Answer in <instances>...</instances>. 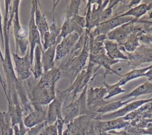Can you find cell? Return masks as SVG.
Listing matches in <instances>:
<instances>
[{"mask_svg":"<svg viewBox=\"0 0 152 135\" xmlns=\"http://www.w3.org/2000/svg\"><path fill=\"white\" fill-rule=\"evenodd\" d=\"M5 15L2 25L3 36L4 40V56L1 61L4 73L6 77V85L8 104L19 103L18 97L21 102H25L28 99L27 92L24 87L23 81L18 80L16 76L13 67L12 59L10 54L9 44V32L12 22L15 11L14 1L5 0Z\"/></svg>","mask_w":152,"mask_h":135,"instance_id":"6da1fadb","label":"cell"},{"mask_svg":"<svg viewBox=\"0 0 152 135\" xmlns=\"http://www.w3.org/2000/svg\"><path fill=\"white\" fill-rule=\"evenodd\" d=\"M55 84L49 83L41 79L31 89L29 101L33 108L49 105L56 98Z\"/></svg>","mask_w":152,"mask_h":135,"instance_id":"7a4b0ae2","label":"cell"},{"mask_svg":"<svg viewBox=\"0 0 152 135\" xmlns=\"http://www.w3.org/2000/svg\"><path fill=\"white\" fill-rule=\"evenodd\" d=\"M15 11L13 22V34L15 42V54L20 52L23 56L26 54L28 45V30L23 27L19 20V5L20 0H14Z\"/></svg>","mask_w":152,"mask_h":135,"instance_id":"3957f363","label":"cell"},{"mask_svg":"<svg viewBox=\"0 0 152 135\" xmlns=\"http://www.w3.org/2000/svg\"><path fill=\"white\" fill-rule=\"evenodd\" d=\"M87 85L84 88L80 97L77 100L71 101L69 104L62 108L64 124H67L73 121L77 117L86 112V93Z\"/></svg>","mask_w":152,"mask_h":135,"instance_id":"277c9868","label":"cell"},{"mask_svg":"<svg viewBox=\"0 0 152 135\" xmlns=\"http://www.w3.org/2000/svg\"><path fill=\"white\" fill-rule=\"evenodd\" d=\"M68 96V94L66 90H58L55 99L48 106L46 119L45 121L46 126L53 124L58 120H63L62 115V105L66 101Z\"/></svg>","mask_w":152,"mask_h":135,"instance_id":"5b68a950","label":"cell"},{"mask_svg":"<svg viewBox=\"0 0 152 135\" xmlns=\"http://www.w3.org/2000/svg\"><path fill=\"white\" fill-rule=\"evenodd\" d=\"M94 65V64L89 61L87 68L82 70L77 75L73 83L71 84L70 87L65 90L68 96L70 94L72 95V101L75 100L77 93L83 91L84 88L88 84V82L92 76V69Z\"/></svg>","mask_w":152,"mask_h":135,"instance_id":"8992f818","label":"cell"},{"mask_svg":"<svg viewBox=\"0 0 152 135\" xmlns=\"http://www.w3.org/2000/svg\"><path fill=\"white\" fill-rule=\"evenodd\" d=\"M15 64V71L17 79L21 81L27 80L31 74V65L32 63L30 58L29 50L26 52L24 56H20L14 52H11Z\"/></svg>","mask_w":152,"mask_h":135,"instance_id":"52a82bcc","label":"cell"},{"mask_svg":"<svg viewBox=\"0 0 152 135\" xmlns=\"http://www.w3.org/2000/svg\"><path fill=\"white\" fill-rule=\"evenodd\" d=\"M35 0L31 1V8L30 11V18L28 23V42L30 44V58L33 64L34 52L37 45H42L39 32L35 24Z\"/></svg>","mask_w":152,"mask_h":135,"instance_id":"ba28073f","label":"cell"},{"mask_svg":"<svg viewBox=\"0 0 152 135\" xmlns=\"http://www.w3.org/2000/svg\"><path fill=\"white\" fill-rule=\"evenodd\" d=\"M134 20L133 17L129 16L113 17L106 21L99 23L96 26V29L91 33H88L90 37H95L99 34H106L115 28L129 23Z\"/></svg>","mask_w":152,"mask_h":135,"instance_id":"9c48e42d","label":"cell"},{"mask_svg":"<svg viewBox=\"0 0 152 135\" xmlns=\"http://www.w3.org/2000/svg\"><path fill=\"white\" fill-rule=\"evenodd\" d=\"M80 36L77 33L73 32L61 40L56 47L55 62L62 61L67 56Z\"/></svg>","mask_w":152,"mask_h":135,"instance_id":"30bf717a","label":"cell"},{"mask_svg":"<svg viewBox=\"0 0 152 135\" xmlns=\"http://www.w3.org/2000/svg\"><path fill=\"white\" fill-rule=\"evenodd\" d=\"M134 20L119 26L106 34L109 40L115 41L119 46H122L130 33L134 29Z\"/></svg>","mask_w":152,"mask_h":135,"instance_id":"8fae6325","label":"cell"},{"mask_svg":"<svg viewBox=\"0 0 152 135\" xmlns=\"http://www.w3.org/2000/svg\"><path fill=\"white\" fill-rule=\"evenodd\" d=\"M59 1H56V3H53V7L52 10L53 12V19L52 24L49 26L48 30L44 34L43 39L42 40V45L43 50H46L49 47L58 45L59 43L57 42V39L61 32V27H58L55 21L54 16V9L57 5Z\"/></svg>","mask_w":152,"mask_h":135,"instance_id":"7c38bea8","label":"cell"},{"mask_svg":"<svg viewBox=\"0 0 152 135\" xmlns=\"http://www.w3.org/2000/svg\"><path fill=\"white\" fill-rule=\"evenodd\" d=\"M89 61L93 62L94 64L99 65V67H103L105 70L104 77L108 74H115L119 76L122 77V74H120L117 71L113 70L111 66L120 61H124L122 60L113 59L109 57L105 53L98 54H89Z\"/></svg>","mask_w":152,"mask_h":135,"instance_id":"4fadbf2b","label":"cell"},{"mask_svg":"<svg viewBox=\"0 0 152 135\" xmlns=\"http://www.w3.org/2000/svg\"><path fill=\"white\" fill-rule=\"evenodd\" d=\"M39 106L33 108L34 109L26 115L23 119L24 125L28 128L34 127L40 123L45 122L47 115V107Z\"/></svg>","mask_w":152,"mask_h":135,"instance_id":"5bb4252c","label":"cell"},{"mask_svg":"<svg viewBox=\"0 0 152 135\" xmlns=\"http://www.w3.org/2000/svg\"><path fill=\"white\" fill-rule=\"evenodd\" d=\"M150 102H152V98H149L146 99H141V100L134 101L131 103H129V104H126L124 107H123L120 109H118L115 112H113L108 114L103 115V116H102L101 118L102 120H110V119L118 118L121 117H122L135 111V109H138L139 107L141 106L144 104H145Z\"/></svg>","mask_w":152,"mask_h":135,"instance_id":"9a60e30c","label":"cell"},{"mask_svg":"<svg viewBox=\"0 0 152 135\" xmlns=\"http://www.w3.org/2000/svg\"><path fill=\"white\" fill-rule=\"evenodd\" d=\"M127 57L128 60L132 61L134 64L152 62V49L141 45L134 52L128 54Z\"/></svg>","mask_w":152,"mask_h":135,"instance_id":"2e32d148","label":"cell"},{"mask_svg":"<svg viewBox=\"0 0 152 135\" xmlns=\"http://www.w3.org/2000/svg\"><path fill=\"white\" fill-rule=\"evenodd\" d=\"M34 21L35 24L39 32L42 42L44 34L49 29V25L48 24L46 17L45 16L44 14L42 12L40 2L39 1L37 0H35Z\"/></svg>","mask_w":152,"mask_h":135,"instance_id":"e0dca14e","label":"cell"},{"mask_svg":"<svg viewBox=\"0 0 152 135\" xmlns=\"http://www.w3.org/2000/svg\"><path fill=\"white\" fill-rule=\"evenodd\" d=\"M104 49L106 50V55L113 59H123V61H128L127 56L121 52L118 43L111 40H105L103 42Z\"/></svg>","mask_w":152,"mask_h":135,"instance_id":"ac0fdd59","label":"cell"},{"mask_svg":"<svg viewBox=\"0 0 152 135\" xmlns=\"http://www.w3.org/2000/svg\"><path fill=\"white\" fill-rule=\"evenodd\" d=\"M107 93L105 87H100L93 88L91 87L87 91L86 103L87 106H90L92 105H97L102 102H106L103 101L105 95Z\"/></svg>","mask_w":152,"mask_h":135,"instance_id":"d6986e66","label":"cell"},{"mask_svg":"<svg viewBox=\"0 0 152 135\" xmlns=\"http://www.w3.org/2000/svg\"><path fill=\"white\" fill-rule=\"evenodd\" d=\"M56 46L57 45H55L49 47L46 50L42 51V64L43 72H46L55 66V58Z\"/></svg>","mask_w":152,"mask_h":135,"instance_id":"ffe728a7","label":"cell"},{"mask_svg":"<svg viewBox=\"0 0 152 135\" xmlns=\"http://www.w3.org/2000/svg\"><path fill=\"white\" fill-rule=\"evenodd\" d=\"M7 113L11 117V124L12 127L23 122V108L18 103H11L8 105Z\"/></svg>","mask_w":152,"mask_h":135,"instance_id":"44dd1931","label":"cell"},{"mask_svg":"<svg viewBox=\"0 0 152 135\" xmlns=\"http://www.w3.org/2000/svg\"><path fill=\"white\" fill-rule=\"evenodd\" d=\"M143 32L141 31L140 29H134L123 45L122 46H124V48H119L120 50H126V51L129 52H134L135 49L140 46V43L138 42V37Z\"/></svg>","mask_w":152,"mask_h":135,"instance_id":"7402d4cb","label":"cell"},{"mask_svg":"<svg viewBox=\"0 0 152 135\" xmlns=\"http://www.w3.org/2000/svg\"><path fill=\"white\" fill-rule=\"evenodd\" d=\"M43 51L42 45H37L34 52V66L31 69L34 79L40 78L43 74V67L42 64V52Z\"/></svg>","mask_w":152,"mask_h":135,"instance_id":"603a6c76","label":"cell"},{"mask_svg":"<svg viewBox=\"0 0 152 135\" xmlns=\"http://www.w3.org/2000/svg\"><path fill=\"white\" fill-rule=\"evenodd\" d=\"M152 93V82L147 81L136 87L130 93L126 94L119 98L118 100L124 101L125 99L129 98H137L138 96Z\"/></svg>","mask_w":152,"mask_h":135,"instance_id":"cb8c5ba5","label":"cell"},{"mask_svg":"<svg viewBox=\"0 0 152 135\" xmlns=\"http://www.w3.org/2000/svg\"><path fill=\"white\" fill-rule=\"evenodd\" d=\"M152 68V65L146 67L145 68H139V69H134L132 70L126 74L122 76L121 79L118 82L119 85L120 86L125 85L126 83L129 81L130 80H132L133 79L142 77L144 76V74L150 69Z\"/></svg>","mask_w":152,"mask_h":135,"instance_id":"d4e9b609","label":"cell"},{"mask_svg":"<svg viewBox=\"0 0 152 135\" xmlns=\"http://www.w3.org/2000/svg\"><path fill=\"white\" fill-rule=\"evenodd\" d=\"M134 98H132L126 101L118 100L117 101H114L110 103H107L103 106H102L98 110L97 112L99 113H106L109 112H115L117 111L119 108L126 105L131 101H133Z\"/></svg>","mask_w":152,"mask_h":135,"instance_id":"484cf974","label":"cell"},{"mask_svg":"<svg viewBox=\"0 0 152 135\" xmlns=\"http://www.w3.org/2000/svg\"><path fill=\"white\" fill-rule=\"evenodd\" d=\"M148 11V5L147 4H141L138 5L134 8L129 9L126 12L119 15L121 17L129 16V17H134L136 19L139 18L140 17L145 14Z\"/></svg>","mask_w":152,"mask_h":135,"instance_id":"4316f807","label":"cell"},{"mask_svg":"<svg viewBox=\"0 0 152 135\" xmlns=\"http://www.w3.org/2000/svg\"><path fill=\"white\" fill-rule=\"evenodd\" d=\"M104 87L106 89L107 95L104 96V99H109L112 97H113L116 95H118L120 93L125 92L126 90L121 87L118 83L113 84H109L105 81L103 82Z\"/></svg>","mask_w":152,"mask_h":135,"instance_id":"83f0119b","label":"cell"},{"mask_svg":"<svg viewBox=\"0 0 152 135\" xmlns=\"http://www.w3.org/2000/svg\"><path fill=\"white\" fill-rule=\"evenodd\" d=\"M128 123L126 121H124L123 118H118L106 123H102L101 127L103 131H106L111 129L121 128L126 125Z\"/></svg>","mask_w":152,"mask_h":135,"instance_id":"f1b7e54d","label":"cell"},{"mask_svg":"<svg viewBox=\"0 0 152 135\" xmlns=\"http://www.w3.org/2000/svg\"><path fill=\"white\" fill-rule=\"evenodd\" d=\"M81 2V1H71V3L66 8V12L65 17L71 19L75 15L78 14L79 7Z\"/></svg>","mask_w":152,"mask_h":135,"instance_id":"f546056e","label":"cell"},{"mask_svg":"<svg viewBox=\"0 0 152 135\" xmlns=\"http://www.w3.org/2000/svg\"><path fill=\"white\" fill-rule=\"evenodd\" d=\"M119 1H114V3H112L110 4V5L106 9H104L103 12L102 14L101 15L100 17V22H103L104 20H106L107 18H108L109 17H110L112 15V7H113V6Z\"/></svg>","mask_w":152,"mask_h":135,"instance_id":"4dcf8cb0","label":"cell"},{"mask_svg":"<svg viewBox=\"0 0 152 135\" xmlns=\"http://www.w3.org/2000/svg\"><path fill=\"white\" fill-rule=\"evenodd\" d=\"M29 128H27L23 124V121L22 123L18 125H15L13 127L14 134V135H25Z\"/></svg>","mask_w":152,"mask_h":135,"instance_id":"1f68e13d","label":"cell"},{"mask_svg":"<svg viewBox=\"0 0 152 135\" xmlns=\"http://www.w3.org/2000/svg\"><path fill=\"white\" fill-rule=\"evenodd\" d=\"M71 19L74 21H75L81 28L83 29L84 27H86V20L84 17H82L77 14V15H75Z\"/></svg>","mask_w":152,"mask_h":135,"instance_id":"d6a6232c","label":"cell"},{"mask_svg":"<svg viewBox=\"0 0 152 135\" xmlns=\"http://www.w3.org/2000/svg\"><path fill=\"white\" fill-rule=\"evenodd\" d=\"M138 39L142 42L145 45L152 48V35L151 34H141Z\"/></svg>","mask_w":152,"mask_h":135,"instance_id":"836d02e7","label":"cell"},{"mask_svg":"<svg viewBox=\"0 0 152 135\" xmlns=\"http://www.w3.org/2000/svg\"><path fill=\"white\" fill-rule=\"evenodd\" d=\"M57 128L58 135H62L63 132V126H64V122L63 120H58L57 121Z\"/></svg>","mask_w":152,"mask_h":135,"instance_id":"e575fe53","label":"cell"},{"mask_svg":"<svg viewBox=\"0 0 152 135\" xmlns=\"http://www.w3.org/2000/svg\"><path fill=\"white\" fill-rule=\"evenodd\" d=\"M0 83H1V85L2 87V89L4 90V92L5 95V96L6 98L7 97V85H6V83H5L4 80H3L2 77L1 76H0Z\"/></svg>","mask_w":152,"mask_h":135,"instance_id":"d590c367","label":"cell"},{"mask_svg":"<svg viewBox=\"0 0 152 135\" xmlns=\"http://www.w3.org/2000/svg\"><path fill=\"white\" fill-rule=\"evenodd\" d=\"M145 77H146L148 79V81L152 82V68L151 69H150L149 70H148L145 74L144 76Z\"/></svg>","mask_w":152,"mask_h":135,"instance_id":"8d00e7d4","label":"cell"},{"mask_svg":"<svg viewBox=\"0 0 152 135\" xmlns=\"http://www.w3.org/2000/svg\"><path fill=\"white\" fill-rule=\"evenodd\" d=\"M39 135H50L49 132V130L47 126H45L40 131V133H39Z\"/></svg>","mask_w":152,"mask_h":135,"instance_id":"74e56055","label":"cell"},{"mask_svg":"<svg viewBox=\"0 0 152 135\" xmlns=\"http://www.w3.org/2000/svg\"><path fill=\"white\" fill-rule=\"evenodd\" d=\"M0 58H1V61H2L4 60V56H3L2 54V52H1V48H0ZM0 76H1V74H0Z\"/></svg>","mask_w":152,"mask_h":135,"instance_id":"f35d334b","label":"cell"},{"mask_svg":"<svg viewBox=\"0 0 152 135\" xmlns=\"http://www.w3.org/2000/svg\"><path fill=\"white\" fill-rule=\"evenodd\" d=\"M101 135H102V134H101Z\"/></svg>","mask_w":152,"mask_h":135,"instance_id":"ab89813d","label":"cell"}]
</instances>
